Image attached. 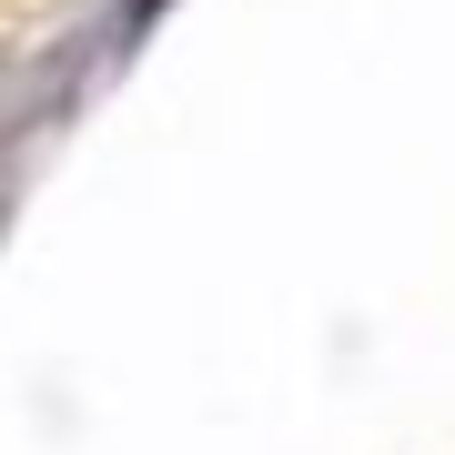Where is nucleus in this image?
I'll use <instances>...</instances> for the list:
<instances>
[]
</instances>
